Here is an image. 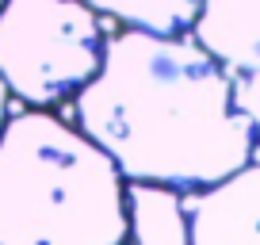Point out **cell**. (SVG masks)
Here are the masks:
<instances>
[{"mask_svg": "<svg viewBox=\"0 0 260 245\" xmlns=\"http://www.w3.org/2000/svg\"><path fill=\"white\" fill-rule=\"evenodd\" d=\"M107 23L84 0H4L0 81L27 107H61L96 77Z\"/></svg>", "mask_w": 260, "mask_h": 245, "instance_id": "obj_3", "label": "cell"}, {"mask_svg": "<svg viewBox=\"0 0 260 245\" xmlns=\"http://www.w3.org/2000/svg\"><path fill=\"white\" fill-rule=\"evenodd\" d=\"M234 107L249 119L252 142H256V154H260V69L234 73Z\"/></svg>", "mask_w": 260, "mask_h": 245, "instance_id": "obj_8", "label": "cell"}, {"mask_svg": "<svg viewBox=\"0 0 260 245\" xmlns=\"http://www.w3.org/2000/svg\"><path fill=\"white\" fill-rule=\"evenodd\" d=\"M126 245H187L184 203L176 188L126 180Z\"/></svg>", "mask_w": 260, "mask_h": 245, "instance_id": "obj_6", "label": "cell"}, {"mask_svg": "<svg viewBox=\"0 0 260 245\" xmlns=\"http://www.w3.org/2000/svg\"><path fill=\"white\" fill-rule=\"evenodd\" d=\"M84 4L122 27H138L153 35H184L195 23V12L203 0H84Z\"/></svg>", "mask_w": 260, "mask_h": 245, "instance_id": "obj_7", "label": "cell"}, {"mask_svg": "<svg viewBox=\"0 0 260 245\" xmlns=\"http://www.w3.org/2000/svg\"><path fill=\"white\" fill-rule=\"evenodd\" d=\"M187 245H260V161L234 169L207 188L180 192Z\"/></svg>", "mask_w": 260, "mask_h": 245, "instance_id": "obj_4", "label": "cell"}, {"mask_svg": "<svg viewBox=\"0 0 260 245\" xmlns=\"http://www.w3.org/2000/svg\"><path fill=\"white\" fill-rule=\"evenodd\" d=\"M73 119L122 180L176 192L207 188L256 157L252 127L234 107V73L187 31L107 35L96 77L73 96Z\"/></svg>", "mask_w": 260, "mask_h": 245, "instance_id": "obj_1", "label": "cell"}, {"mask_svg": "<svg viewBox=\"0 0 260 245\" xmlns=\"http://www.w3.org/2000/svg\"><path fill=\"white\" fill-rule=\"evenodd\" d=\"M8 111H12V92L4 88V81H0V122L8 119Z\"/></svg>", "mask_w": 260, "mask_h": 245, "instance_id": "obj_9", "label": "cell"}, {"mask_svg": "<svg viewBox=\"0 0 260 245\" xmlns=\"http://www.w3.org/2000/svg\"><path fill=\"white\" fill-rule=\"evenodd\" d=\"M187 35L230 73L260 69V0H203Z\"/></svg>", "mask_w": 260, "mask_h": 245, "instance_id": "obj_5", "label": "cell"}, {"mask_svg": "<svg viewBox=\"0 0 260 245\" xmlns=\"http://www.w3.org/2000/svg\"><path fill=\"white\" fill-rule=\"evenodd\" d=\"M126 180L54 107L0 122V245H126Z\"/></svg>", "mask_w": 260, "mask_h": 245, "instance_id": "obj_2", "label": "cell"}, {"mask_svg": "<svg viewBox=\"0 0 260 245\" xmlns=\"http://www.w3.org/2000/svg\"><path fill=\"white\" fill-rule=\"evenodd\" d=\"M0 4H4V0H0Z\"/></svg>", "mask_w": 260, "mask_h": 245, "instance_id": "obj_10", "label": "cell"}]
</instances>
